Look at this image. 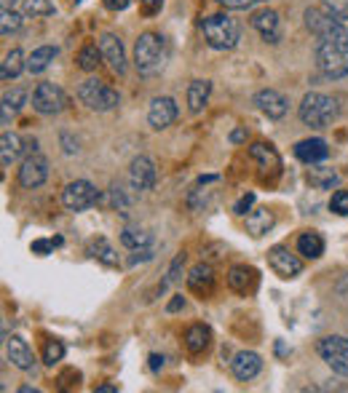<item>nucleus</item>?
Here are the masks:
<instances>
[{
	"instance_id": "f257e3e1",
	"label": "nucleus",
	"mask_w": 348,
	"mask_h": 393,
	"mask_svg": "<svg viewBox=\"0 0 348 393\" xmlns=\"http://www.w3.org/2000/svg\"><path fill=\"white\" fill-rule=\"evenodd\" d=\"M316 67L322 75L340 81L348 75V24L343 22L338 30L324 38H316Z\"/></svg>"
},
{
	"instance_id": "f03ea898",
	"label": "nucleus",
	"mask_w": 348,
	"mask_h": 393,
	"mask_svg": "<svg viewBox=\"0 0 348 393\" xmlns=\"http://www.w3.org/2000/svg\"><path fill=\"white\" fill-rule=\"evenodd\" d=\"M297 115L300 120L306 123V126H311V129H327L332 126L338 115H340V104L335 97L330 94H322V91H308L306 97H303V102L297 107Z\"/></svg>"
},
{
	"instance_id": "7ed1b4c3",
	"label": "nucleus",
	"mask_w": 348,
	"mask_h": 393,
	"mask_svg": "<svg viewBox=\"0 0 348 393\" xmlns=\"http://www.w3.org/2000/svg\"><path fill=\"white\" fill-rule=\"evenodd\" d=\"M201 33H204L207 46L214 49V51H230V49H236V43L242 38L239 22L230 19L228 14H212V17H207L201 22Z\"/></svg>"
},
{
	"instance_id": "20e7f679",
	"label": "nucleus",
	"mask_w": 348,
	"mask_h": 393,
	"mask_svg": "<svg viewBox=\"0 0 348 393\" xmlns=\"http://www.w3.org/2000/svg\"><path fill=\"white\" fill-rule=\"evenodd\" d=\"M164 65V38L156 33H142L134 43V67L139 75H156Z\"/></svg>"
},
{
	"instance_id": "39448f33",
	"label": "nucleus",
	"mask_w": 348,
	"mask_h": 393,
	"mask_svg": "<svg viewBox=\"0 0 348 393\" xmlns=\"http://www.w3.org/2000/svg\"><path fill=\"white\" fill-rule=\"evenodd\" d=\"M78 99L86 104L88 110H97V113H107V110H116L121 97L116 88L100 81V78H88L78 86Z\"/></svg>"
},
{
	"instance_id": "423d86ee",
	"label": "nucleus",
	"mask_w": 348,
	"mask_h": 393,
	"mask_svg": "<svg viewBox=\"0 0 348 393\" xmlns=\"http://www.w3.org/2000/svg\"><path fill=\"white\" fill-rule=\"evenodd\" d=\"M319 356L324 359V364L330 367L335 375L348 377V337L343 335H327L322 337L316 345Z\"/></svg>"
},
{
	"instance_id": "0eeeda50",
	"label": "nucleus",
	"mask_w": 348,
	"mask_h": 393,
	"mask_svg": "<svg viewBox=\"0 0 348 393\" xmlns=\"http://www.w3.org/2000/svg\"><path fill=\"white\" fill-rule=\"evenodd\" d=\"M68 104V97L65 91L59 88L56 83H38L33 91V110L40 113V115H59Z\"/></svg>"
},
{
	"instance_id": "6e6552de",
	"label": "nucleus",
	"mask_w": 348,
	"mask_h": 393,
	"mask_svg": "<svg viewBox=\"0 0 348 393\" xmlns=\"http://www.w3.org/2000/svg\"><path fill=\"white\" fill-rule=\"evenodd\" d=\"M97 204V188L88 179H75L62 190V206L68 211H86Z\"/></svg>"
},
{
	"instance_id": "1a4fd4ad",
	"label": "nucleus",
	"mask_w": 348,
	"mask_h": 393,
	"mask_svg": "<svg viewBox=\"0 0 348 393\" xmlns=\"http://www.w3.org/2000/svg\"><path fill=\"white\" fill-rule=\"evenodd\" d=\"M268 265H271V271H274L278 278H284V281L297 278V275L303 273L300 257L292 255L287 246H271V249H268Z\"/></svg>"
},
{
	"instance_id": "9d476101",
	"label": "nucleus",
	"mask_w": 348,
	"mask_h": 393,
	"mask_svg": "<svg viewBox=\"0 0 348 393\" xmlns=\"http://www.w3.org/2000/svg\"><path fill=\"white\" fill-rule=\"evenodd\" d=\"M49 179V161L40 153H30L22 161V169H19V185L27 190L40 188L43 182Z\"/></svg>"
},
{
	"instance_id": "9b49d317",
	"label": "nucleus",
	"mask_w": 348,
	"mask_h": 393,
	"mask_svg": "<svg viewBox=\"0 0 348 393\" xmlns=\"http://www.w3.org/2000/svg\"><path fill=\"white\" fill-rule=\"evenodd\" d=\"M129 185L134 193H148L156 185V163L148 155H137L129 163Z\"/></svg>"
},
{
	"instance_id": "f8f14e48",
	"label": "nucleus",
	"mask_w": 348,
	"mask_h": 393,
	"mask_svg": "<svg viewBox=\"0 0 348 393\" xmlns=\"http://www.w3.org/2000/svg\"><path fill=\"white\" fill-rule=\"evenodd\" d=\"M249 24H252V30H258V35H260L265 43L276 46L278 40H281V19H278L276 11H271V8L255 11L249 17Z\"/></svg>"
},
{
	"instance_id": "ddd939ff",
	"label": "nucleus",
	"mask_w": 348,
	"mask_h": 393,
	"mask_svg": "<svg viewBox=\"0 0 348 393\" xmlns=\"http://www.w3.org/2000/svg\"><path fill=\"white\" fill-rule=\"evenodd\" d=\"M174 120H177V102H174L172 97H156L150 107H148V123H150V129H156V131H164V129H169Z\"/></svg>"
},
{
	"instance_id": "4468645a",
	"label": "nucleus",
	"mask_w": 348,
	"mask_h": 393,
	"mask_svg": "<svg viewBox=\"0 0 348 393\" xmlns=\"http://www.w3.org/2000/svg\"><path fill=\"white\" fill-rule=\"evenodd\" d=\"M255 104L260 107V113H265L271 120H278L287 115V110H290V102H287V97L276 91V88H260L258 94H255Z\"/></svg>"
},
{
	"instance_id": "2eb2a0df",
	"label": "nucleus",
	"mask_w": 348,
	"mask_h": 393,
	"mask_svg": "<svg viewBox=\"0 0 348 393\" xmlns=\"http://www.w3.org/2000/svg\"><path fill=\"white\" fill-rule=\"evenodd\" d=\"M100 49H102L104 62L113 67V72L126 75V51H123L121 38L113 33H102L100 35Z\"/></svg>"
},
{
	"instance_id": "dca6fc26",
	"label": "nucleus",
	"mask_w": 348,
	"mask_h": 393,
	"mask_svg": "<svg viewBox=\"0 0 348 393\" xmlns=\"http://www.w3.org/2000/svg\"><path fill=\"white\" fill-rule=\"evenodd\" d=\"M260 369H262V359L255 351H242V353H236L233 361H230V372H233V377L239 383L255 380V377L260 375Z\"/></svg>"
},
{
	"instance_id": "f3484780",
	"label": "nucleus",
	"mask_w": 348,
	"mask_h": 393,
	"mask_svg": "<svg viewBox=\"0 0 348 393\" xmlns=\"http://www.w3.org/2000/svg\"><path fill=\"white\" fill-rule=\"evenodd\" d=\"M6 356H8V361H11L17 369H22V372H30L35 367V353L19 335L6 337Z\"/></svg>"
},
{
	"instance_id": "a211bd4d",
	"label": "nucleus",
	"mask_w": 348,
	"mask_h": 393,
	"mask_svg": "<svg viewBox=\"0 0 348 393\" xmlns=\"http://www.w3.org/2000/svg\"><path fill=\"white\" fill-rule=\"evenodd\" d=\"M306 27L313 33V38H324V35H330L332 30H338L343 22L340 19H335L332 14H327L324 8H306Z\"/></svg>"
},
{
	"instance_id": "6ab92c4d",
	"label": "nucleus",
	"mask_w": 348,
	"mask_h": 393,
	"mask_svg": "<svg viewBox=\"0 0 348 393\" xmlns=\"http://www.w3.org/2000/svg\"><path fill=\"white\" fill-rule=\"evenodd\" d=\"M27 139H22L19 134L14 131H3V137H0V163H3V169H8V166H14L22 155L27 153Z\"/></svg>"
},
{
	"instance_id": "aec40b11",
	"label": "nucleus",
	"mask_w": 348,
	"mask_h": 393,
	"mask_svg": "<svg viewBox=\"0 0 348 393\" xmlns=\"http://www.w3.org/2000/svg\"><path fill=\"white\" fill-rule=\"evenodd\" d=\"M249 158L258 161V166L262 169V174H278V171H281V158H278L276 147L268 145V142H255V145H249Z\"/></svg>"
},
{
	"instance_id": "412c9836",
	"label": "nucleus",
	"mask_w": 348,
	"mask_h": 393,
	"mask_svg": "<svg viewBox=\"0 0 348 393\" xmlns=\"http://www.w3.org/2000/svg\"><path fill=\"white\" fill-rule=\"evenodd\" d=\"M188 289L193 294H201V297H209L214 291V271H212V265L198 262L193 268L191 273H188Z\"/></svg>"
},
{
	"instance_id": "4be33fe9",
	"label": "nucleus",
	"mask_w": 348,
	"mask_h": 393,
	"mask_svg": "<svg viewBox=\"0 0 348 393\" xmlns=\"http://www.w3.org/2000/svg\"><path fill=\"white\" fill-rule=\"evenodd\" d=\"M228 287L239 294H249L258 287V271L255 268H246V265H233L228 271Z\"/></svg>"
},
{
	"instance_id": "5701e85b",
	"label": "nucleus",
	"mask_w": 348,
	"mask_h": 393,
	"mask_svg": "<svg viewBox=\"0 0 348 393\" xmlns=\"http://www.w3.org/2000/svg\"><path fill=\"white\" fill-rule=\"evenodd\" d=\"M295 155L303 161V163H319V161H324L327 155H330V147H327V142L324 139H303V142H297L295 145Z\"/></svg>"
},
{
	"instance_id": "b1692460",
	"label": "nucleus",
	"mask_w": 348,
	"mask_h": 393,
	"mask_svg": "<svg viewBox=\"0 0 348 393\" xmlns=\"http://www.w3.org/2000/svg\"><path fill=\"white\" fill-rule=\"evenodd\" d=\"M274 225H276V217H274V211L271 209H252L249 214H246V230L255 236V239H260L265 233H271L274 230Z\"/></svg>"
},
{
	"instance_id": "393cba45",
	"label": "nucleus",
	"mask_w": 348,
	"mask_h": 393,
	"mask_svg": "<svg viewBox=\"0 0 348 393\" xmlns=\"http://www.w3.org/2000/svg\"><path fill=\"white\" fill-rule=\"evenodd\" d=\"M306 179L316 190H330L335 185H340V174L338 171L332 166H316V163H311V169L306 171Z\"/></svg>"
},
{
	"instance_id": "a878e982",
	"label": "nucleus",
	"mask_w": 348,
	"mask_h": 393,
	"mask_svg": "<svg viewBox=\"0 0 348 393\" xmlns=\"http://www.w3.org/2000/svg\"><path fill=\"white\" fill-rule=\"evenodd\" d=\"M24 102H27V91H24V88H14V91H6V94H3V99H0V104H3V107H0V120H3V126L11 123V118L24 107Z\"/></svg>"
},
{
	"instance_id": "bb28decb",
	"label": "nucleus",
	"mask_w": 348,
	"mask_h": 393,
	"mask_svg": "<svg viewBox=\"0 0 348 393\" xmlns=\"http://www.w3.org/2000/svg\"><path fill=\"white\" fill-rule=\"evenodd\" d=\"M297 255H303L306 259H319L324 255V239L316 230H306L297 236Z\"/></svg>"
},
{
	"instance_id": "cd10ccee",
	"label": "nucleus",
	"mask_w": 348,
	"mask_h": 393,
	"mask_svg": "<svg viewBox=\"0 0 348 393\" xmlns=\"http://www.w3.org/2000/svg\"><path fill=\"white\" fill-rule=\"evenodd\" d=\"M209 94H212V83L209 81H201V78L191 81V86H188V110L191 113H201L209 102Z\"/></svg>"
},
{
	"instance_id": "c85d7f7f",
	"label": "nucleus",
	"mask_w": 348,
	"mask_h": 393,
	"mask_svg": "<svg viewBox=\"0 0 348 393\" xmlns=\"http://www.w3.org/2000/svg\"><path fill=\"white\" fill-rule=\"evenodd\" d=\"M22 70H27V62H24V54L22 49H11V51L3 56V65H0V78L8 83L22 75Z\"/></svg>"
},
{
	"instance_id": "c756f323",
	"label": "nucleus",
	"mask_w": 348,
	"mask_h": 393,
	"mask_svg": "<svg viewBox=\"0 0 348 393\" xmlns=\"http://www.w3.org/2000/svg\"><path fill=\"white\" fill-rule=\"evenodd\" d=\"M209 340H212L209 326H204V324L188 326V332H185V348H188L191 353H204V351L209 348Z\"/></svg>"
},
{
	"instance_id": "7c9ffc66",
	"label": "nucleus",
	"mask_w": 348,
	"mask_h": 393,
	"mask_svg": "<svg viewBox=\"0 0 348 393\" xmlns=\"http://www.w3.org/2000/svg\"><path fill=\"white\" fill-rule=\"evenodd\" d=\"M56 46H40V49H35L30 56H27V70L38 75V72H43V70L52 65L54 59H56Z\"/></svg>"
},
{
	"instance_id": "2f4dec72",
	"label": "nucleus",
	"mask_w": 348,
	"mask_h": 393,
	"mask_svg": "<svg viewBox=\"0 0 348 393\" xmlns=\"http://www.w3.org/2000/svg\"><path fill=\"white\" fill-rule=\"evenodd\" d=\"M104 59L102 49H100V43H86L81 51H78V67L84 70V72H94V70L100 67V62Z\"/></svg>"
},
{
	"instance_id": "473e14b6",
	"label": "nucleus",
	"mask_w": 348,
	"mask_h": 393,
	"mask_svg": "<svg viewBox=\"0 0 348 393\" xmlns=\"http://www.w3.org/2000/svg\"><path fill=\"white\" fill-rule=\"evenodd\" d=\"M121 243L126 246V249H145V246H150L153 243V236L148 233V230H142V227H123L121 230Z\"/></svg>"
},
{
	"instance_id": "72a5a7b5",
	"label": "nucleus",
	"mask_w": 348,
	"mask_h": 393,
	"mask_svg": "<svg viewBox=\"0 0 348 393\" xmlns=\"http://www.w3.org/2000/svg\"><path fill=\"white\" fill-rule=\"evenodd\" d=\"M88 255L94 257V259H100L102 265H107V268H116L118 265V255H116V249L107 243L104 239H97L91 241V246H88Z\"/></svg>"
},
{
	"instance_id": "f704fd0d",
	"label": "nucleus",
	"mask_w": 348,
	"mask_h": 393,
	"mask_svg": "<svg viewBox=\"0 0 348 393\" xmlns=\"http://www.w3.org/2000/svg\"><path fill=\"white\" fill-rule=\"evenodd\" d=\"M22 17H24V14H19L14 8H3V11H0V33H3V38H8V35H14L22 30Z\"/></svg>"
},
{
	"instance_id": "c9c22d12",
	"label": "nucleus",
	"mask_w": 348,
	"mask_h": 393,
	"mask_svg": "<svg viewBox=\"0 0 348 393\" xmlns=\"http://www.w3.org/2000/svg\"><path fill=\"white\" fill-rule=\"evenodd\" d=\"M22 14L24 17H52L54 14V3L52 0H24L22 6Z\"/></svg>"
},
{
	"instance_id": "e433bc0d",
	"label": "nucleus",
	"mask_w": 348,
	"mask_h": 393,
	"mask_svg": "<svg viewBox=\"0 0 348 393\" xmlns=\"http://www.w3.org/2000/svg\"><path fill=\"white\" fill-rule=\"evenodd\" d=\"M182 265H185V255H177L174 257V262L169 265V273H166V278L161 281V287H158V294H164V291L169 289L172 284H177L180 281V271H182Z\"/></svg>"
},
{
	"instance_id": "4c0bfd02",
	"label": "nucleus",
	"mask_w": 348,
	"mask_h": 393,
	"mask_svg": "<svg viewBox=\"0 0 348 393\" xmlns=\"http://www.w3.org/2000/svg\"><path fill=\"white\" fill-rule=\"evenodd\" d=\"M65 356V345L59 340H49L46 342V351H43V364L46 367H54V364H59Z\"/></svg>"
},
{
	"instance_id": "58836bf2",
	"label": "nucleus",
	"mask_w": 348,
	"mask_h": 393,
	"mask_svg": "<svg viewBox=\"0 0 348 393\" xmlns=\"http://www.w3.org/2000/svg\"><path fill=\"white\" fill-rule=\"evenodd\" d=\"M322 8L340 22H348V0H322Z\"/></svg>"
},
{
	"instance_id": "ea45409f",
	"label": "nucleus",
	"mask_w": 348,
	"mask_h": 393,
	"mask_svg": "<svg viewBox=\"0 0 348 393\" xmlns=\"http://www.w3.org/2000/svg\"><path fill=\"white\" fill-rule=\"evenodd\" d=\"M330 211L340 214V217H348V190H338L330 198Z\"/></svg>"
},
{
	"instance_id": "a19ab883",
	"label": "nucleus",
	"mask_w": 348,
	"mask_h": 393,
	"mask_svg": "<svg viewBox=\"0 0 348 393\" xmlns=\"http://www.w3.org/2000/svg\"><path fill=\"white\" fill-rule=\"evenodd\" d=\"M54 246H62V239H38L33 241V255H49V252H54Z\"/></svg>"
},
{
	"instance_id": "79ce46f5",
	"label": "nucleus",
	"mask_w": 348,
	"mask_h": 393,
	"mask_svg": "<svg viewBox=\"0 0 348 393\" xmlns=\"http://www.w3.org/2000/svg\"><path fill=\"white\" fill-rule=\"evenodd\" d=\"M217 3L230 8V11H246V8H255V6H260L265 0H217Z\"/></svg>"
},
{
	"instance_id": "37998d69",
	"label": "nucleus",
	"mask_w": 348,
	"mask_h": 393,
	"mask_svg": "<svg viewBox=\"0 0 348 393\" xmlns=\"http://www.w3.org/2000/svg\"><path fill=\"white\" fill-rule=\"evenodd\" d=\"M110 201H113V206H116L118 211L126 209V195H123V190L118 182H113V188H110Z\"/></svg>"
},
{
	"instance_id": "c03bdc74",
	"label": "nucleus",
	"mask_w": 348,
	"mask_h": 393,
	"mask_svg": "<svg viewBox=\"0 0 348 393\" xmlns=\"http://www.w3.org/2000/svg\"><path fill=\"white\" fill-rule=\"evenodd\" d=\"M252 204H255V193H246V195H244V198H239V201H236V206H233V211H236V214H246V211H252Z\"/></svg>"
},
{
	"instance_id": "a18cd8bd",
	"label": "nucleus",
	"mask_w": 348,
	"mask_h": 393,
	"mask_svg": "<svg viewBox=\"0 0 348 393\" xmlns=\"http://www.w3.org/2000/svg\"><path fill=\"white\" fill-rule=\"evenodd\" d=\"M148 259H153V249H150V246H145V249H134V257L129 259V265H137V262H148Z\"/></svg>"
},
{
	"instance_id": "49530a36",
	"label": "nucleus",
	"mask_w": 348,
	"mask_h": 393,
	"mask_svg": "<svg viewBox=\"0 0 348 393\" xmlns=\"http://www.w3.org/2000/svg\"><path fill=\"white\" fill-rule=\"evenodd\" d=\"M139 3H142V11H145L148 17L158 14V11H161V6H164V0H139Z\"/></svg>"
},
{
	"instance_id": "de8ad7c7",
	"label": "nucleus",
	"mask_w": 348,
	"mask_h": 393,
	"mask_svg": "<svg viewBox=\"0 0 348 393\" xmlns=\"http://www.w3.org/2000/svg\"><path fill=\"white\" fill-rule=\"evenodd\" d=\"M129 6H132V0H104L107 11H126Z\"/></svg>"
},
{
	"instance_id": "09e8293b",
	"label": "nucleus",
	"mask_w": 348,
	"mask_h": 393,
	"mask_svg": "<svg viewBox=\"0 0 348 393\" xmlns=\"http://www.w3.org/2000/svg\"><path fill=\"white\" fill-rule=\"evenodd\" d=\"M150 372H161V369H164V356H158V353H150Z\"/></svg>"
},
{
	"instance_id": "8fccbe9b",
	"label": "nucleus",
	"mask_w": 348,
	"mask_h": 393,
	"mask_svg": "<svg viewBox=\"0 0 348 393\" xmlns=\"http://www.w3.org/2000/svg\"><path fill=\"white\" fill-rule=\"evenodd\" d=\"M180 308H185V297H182V294H177L172 303L166 305V310H169V313H174V310H180Z\"/></svg>"
},
{
	"instance_id": "3c124183",
	"label": "nucleus",
	"mask_w": 348,
	"mask_h": 393,
	"mask_svg": "<svg viewBox=\"0 0 348 393\" xmlns=\"http://www.w3.org/2000/svg\"><path fill=\"white\" fill-rule=\"evenodd\" d=\"M62 142H65V153H68V155H75V153H78V142L72 145V139H70L68 134H62Z\"/></svg>"
},
{
	"instance_id": "603ef678",
	"label": "nucleus",
	"mask_w": 348,
	"mask_h": 393,
	"mask_svg": "<svg viewBox=\"0 0 348 393\" xmlns=\"http://www.w3.org/2000/svg\"><path fill=\"white\" fill-rule=\"evenodd\" d=\"M244 139H246V129H236V131L230 134V142H236V145L244 142Z\"/></svg>"
},
{
	"instance_id": "864d4df0",
	"label": "nucleus",
	"mask_w": 348,
	"mask_h": 393,
	"mask_svg": "<svg viewBox=\"0 0 348 393\" xmlns=\"http://www.w3.org/2000/svg\"><path fill=\"white\" fill-rule=\"evenodd\" d=\"M97 393H118V385H110V383H104V385H97Z\"/></svg>"
},
{
	"instance_id": "5fc2aeb1",
	"label": "nucleus",
	"mask_w": 348,
	"mask_h": 393,
	"mask_svg": "<svg viewBox=\"0 0 348 393\" xmlns=\"http://www.w3.org/2000/svg\"><path fill=\"white\" fill-rule=\"evenodd\" d=\"M17 3H19V0H0V6H3V8H14Z\"/></svg>"
},
{
	"instance_id": "6e6d98bb",
	"label": "nucleus",
	"mask_w": 348,
	"mask_h": 393,
	"mask_svg": "<svg viewBox=\"0 0 348 393\" xmlns=\"http://www.w3.org/2000/svg\"><path fill=\"white\" fill-rule=\"evenodd\" d=\"M19 393H38V388H30V385H22Z\"/></svg>"
},
{
	"instance_id": "4d7b16f0",
	"label": "nucleus",
	"mask_w": 348,
	"mask_h": 393,
	"mask_svg": "<svg viewBox=\"0 0 348 393\" xmlns=\"http://www.w3.org/2000/svg\"><path fill=\"white\" fill-rule=\"evenodd\" d=\"M346 24H348V22H346Z\"/></svg>"
}]
</instances>
